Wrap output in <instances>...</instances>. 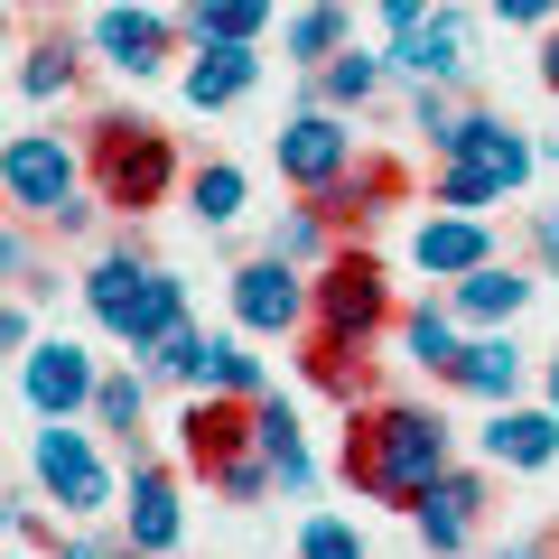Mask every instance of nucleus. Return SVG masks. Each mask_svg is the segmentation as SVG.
<instances>
[{
	"label": "nucleus",
	"instance_id": "nucleus-4",
	"mask_svg": "<svg viewBox=\"0 0 559 559\" xmlns=\"http://www.w3.org/2000/svg\"><path fill=\"white\" fill-rule=\"evenodd\" d=\"M84 178H94V197L121 224H140L178 187V140L159 121H140V112H94V131H84Z\"/></svg>",
	"mask_w": 559,
	"mask_h": 559
},
{
	"label": "nucleus",
	"instance_id": "nucleus-5",
	"mask_svg": "<svg viewBox=\"0 0 559 559\" xmlns=\"http://www.w3.org/2000/svg\"><path fill=\"white\" fill-rule=\"evenodd\" d=\"M308 289H318V318H308V345H336V355H364L373 336H392L401 308H392V271H382L373 252H355V242H336V252L308 271Z\"/></svg>",
	"mask_w": 559,
	"mask_h": 559
},
{
	"label": "nucleus",
	"instance_id": "nucleus-43",
	"mask_svg": "<svg viewBox=\"0 0 559 559\" xmlns=\"http://www.w3.org/2000/svg\"><path fill=\"white\" fill-rule=\"evenodd\" d=\"M550 411H559V355H550Z\"/></svg>",
	"mask_w": 559,
	"mask_h": 559
},
{
	"label": "nucleus",
	"instance_id": "nucleus-8",
	"mask_svg": "<svg viewBox=\"0 0 559 559\" xmlns=\"http://www.w3.org/2000/svg\"><path fill=\"white\" fill-rule=\"evenodd\" d=\"M271 159H280V178L299 187V197H326V187H336L345 168L364 159V150H355V121H345V112H326V103H299V112L271 131Z\"/></svg>",
	"mask_w": 559,
	"mask_h": 559
},
{
	"label": "nucleus",
	"instance_id": "nucleus-12",
	"mask_svg": "<svg viewBox=\"0 0 559 559\" xmlns=\"http://www.w3.org/2000/svg\"><path fill=\"white\" fill-rule=\"evenodd\" d=\"M84 47H94L103 66H112V75H159L168 66V47H178V28L159 20V10H140V0H121V10H103L94 28H84Z\"/></svg>",
	"mask_w": 559,
	"mask_h": 559
},
{
	"label": "nucleus",
	"instance_id": "nucleus-7",
	"mask_svg": "<svg viewBox=\"0 0 559 559\" xmlns=\"http://www.w3.org/2000/svg\"><path fill=\"white\" fill-rule=\"evenodd\" d=\"M0 197H10L20 224H57L84 197V150H66L57 131H10V150H0Z\"/></svg>",
	"mask_w": 559,
	"mask_h": 559
},
{
	"label": "nucleus",
	"instance_id": "nucleus-21",
	"mask_svg": "<svg viewBox=\"0 0 559 559\" xmlns=\"http://www.w3.org/2000/svg\"><path fill=\"white\" fill-rule=\"evenodd\" d=\"M261 84V47L252 38H205L197 66H187V103L197 112H224V103H242Z\"/></svg>",
	"mask_w": 559,
	"mask_h": 559
},
{
	"label": "nucleus",
	"instance_id": "nucleus-11",
	"mask_svg": "<svg viewBox=\"0 0 559 559\" xmlns=\"http://www.w3.org/2000/svg\"><path fill=\"white\" fill-rule=\"evenodd\" d=\"M94 392H103V364L75 336H47L20 355V401L38 419H94Z\"/></svg>",
	"mask_w": 559,
	"mask_h": 559
},
{
	"label": "nucleus",
	"instance_id": "nucleus-41",
	"mask_svg": "<svg viewBox=\"0 0 559 559\" xmlns=\"http://www.w3.org/2000/svg\"><path fill=\"white\" fill-rule=\"evenodd\" d=\"M540 261L559 271V205H540Z\"/></svg>",
	"mask_w": 559,
	"mask_h": 559
},
{
	"label": "nucleus",
	"instance_id": "nucleus-46",
	"mask_svg": "<svg viewBox=\"0 0 559 559\" xmlns=\"http://www.w3.org/2000/svg\"><path fill=\"white\" fill-rule=\"evenodd\" d=\"M550 159H559V140H550Z\"/></svg>",
	"mask_w": 559,
	"mask_h": 559
},
{
	"label": "nucleus",
	"instance_id": "nucleus-26",
	"mask_svg": "<svg viewBox=\"0 0 559 559\" xmlns=\"http://www.w3.org/2000/svg\"><path fill=\"white\" fill-rule=\"evenodd\" d=\"M84 75V47L75 38H28L20 47V103H66Z\"/></svg>",
	"mask_w": 559,
	"mask_h": 559
},
{
	"label": "nucleus",
	"instance_id": "nucleus-19",
	"mask_svg": "<svg viewBox=\"0 0 559 559\" xmlns=\"http://www.w3.org/2000/svg\"><path fill=\"white\" fill-rule=\"evenodd\" d=\"M448 308L466 318V336H503V326L532 308V271H513V261H485V271H466L457 289H448Z\"/></svg>",
	"mask_w": 559,
	"mask_h": 559
},
{
	"label": "nucleus",
	"instance_id": "nucleus-15",
	"mask_svg": "<svg viewBox=\"0 0 559 559\" xmlns=\"http://www.w3.org/2000/svg\"><path fill=\"white\" fill-rule=\"evenodd\" d=\"M411 261H419L429 280H448V289H457L466 271H485V261H503V252H495V224H485V215H448V205H439V215H419Z\"/></svg>",
	"mask_w": 559,
	"mask_h": 559
},
{
	"label": "nucleus",
	"instance_id": "nucleus-6",
	"mask_svg": "<svg viewBox=\"0 0 559 559\" xmlns=\"http://www.w3.org/2000/svg\"><path fill=\"white\" fill-rule=\"evenodd\" d=\"M28 476H38V495L57 503V513L94 522V513H121V476L112 457L94 448V429H75V419H47L38 448H28Z\"/></svg>",
	"mask_w": 559,
	"mask_h": 559
},
{
	"label": "nucleus",
	"instance_id": "nucleus-42",
	"mask_svg": "<svg viewBox=\"0 0 559 559\" xmlns=\"http://www.w3.org/2000/svg\"><path fill=\"white\" fill-rule=\"evenodd\" d=\"M540 84L559 94V28H540Z\"/></svg>",
	"mask_w": 559,
	"mask_h": 559
},
{
	"label": "nucleus",
	"instance_id": "nucleus-17",
	"mask_svg": "<svg viewBox=\"0 0 559 559\" xmlns=\"http://www.w3.org/2000/svg\"><path fill=\"white\" fill-rule=\"evenodd\" d=\"M485 466H513V476H540V466H559V411L550 401H503L495 419H485Z\"/></svg>",
	"mask_w": 559,
	"mask_h": 559
},
{
	"label": "nucleus",
	"instance_id": "nucleus-36",
	"mask_svg": "<svg viewBox=\"0 0 559 559\" xmlns=\"http://www.w3.org/2000/svg\"><path fill=\"white\" fill-rule=\"evenodd\" d=\"M57 559H150V550H140L131 532H66Z\"/></svg>",
	"mask_w": 559,
	"mask_h": 559
},
{
	"label": "nucleus",
	"instance_id": "nucleus-31",
	"mask_svg": "<svg viewBox=\"0 0 559 559\" xmlns=\"http://www.w3.org/2000/svg\"><path fill=\"white\" fill-rule=\"evenodd\" d=\"M429 205H448V215H495L503 187H495V178H476V168H457V159H439V178H429Z\"/></svg>",
	"mask_w": 559,
	"mask_h": 559
},
{
	"label": "nucleus",
	"instance_id": "nucleus-44",
	"mask_svg": "<svg viewBox=\"0 0 559 559\" xmlns=\"http://www.w3.org/2000/svg\"><path fill=\"white\" fill-rule=\"evenodd\" d=\"M10 559H38V550H28V540H10Z\"/></svg>",
	"mask_w": 559,
	"mask_h": 559
},
{
	"label": "nucleus",
	"instance_id": "nucleus-30",
	"mask_svg": "<svg viewBox=\"0 0 559 559\" xmlns=\"http://www.w3.org/2000/svg\"><path fill=\"white\" fill-rule=\"evenodd\" d=\"M187 215H197L205 234H224V224L242 215V168L234 159H205L197 178H187Z\"/></svg>",
	"mask_w": 559,
	"mask_h": 559
},
{
	"label": "nucleus",
	"instance_id": "nucleus-22",
	"mask_svg": "<svg viewBox=\"0 0 559 559\" xmlns=\"http://www.w3.org/2000/svg\"><path fill=\"white\" fill-rule=\"evenodd\" d=\"M252 411H261V457H271L280 495H289V503H299V495H318V457H308V429H299V411H289L280 392H261Z\"/></svg>",
	"mask_w": 559,
	"mask_h": 559
},
{
	"label": "nucleus",
	"instance_id": "nucleus-1",
	"mask_svg": "<svg viewBox=\"0 0 559 559\" xmlns=\"http://www.w3.org/2000/svg\"><path fill=\"white\" fill-rule=\"evenodd\" d=\"M84 308H94V326L112 345H131V355H150L168 373V364L197 345V318H187V280L168 271V261L140 252V224H121L112 242H103V261L84 271Z\"/></svg>",
	"mask_w": 559,
	"mask_h": 559
},
{
	"label": "nucleus",
	"instance_id": "nucleus-38",
	"mask_svg": "<svg viewBox=\"0 0 559 559\" xmlns=\"http://www.w3.org/2000/svg\"><path fill=\"white\" fill-rule=\"evenodd\" d=\"M0 345H10V355H28V345H38V318H28V299L0 308Z\"/></svg>",
	"mask_w": 559,
	"mask_h": 559
},
{
	"label": "nucleus",
	"instance_id": "nucleus-18",
	"mask_svg": "<svg viewBox=\"0 0 559 559\" xmlns=\"http://www.w3.org/2000/svg\"><path fill=\"white\" fill-rule=\"evenodd\" d=\"M168 373H178L187 392H234V401H261V392H271V373H261V355H252L242 336H197Z\"/></svg>",
	"mask_w": 559,
	"mask_h": 559
},
{
	"label": "nucleus",
	"instance_id": "nucleus-25",
	"mask_svg": "<svg viewBox=\"0 0 559 559\" xmlns=\"http://www.w3.org/2000/svg\"><path fill=\"white\" fill-rule=\"evenodd\" d=\"M392 336H401V364H419V373H439V382L457 373V355H466V318L457 308H411Z\"/></svg>",
	"mask_w": 559,
	"mask_h": 559
},
{
	"label": "nucleus",
	"instance_id": "nucleus-9",
	"mask_svg": "<svg viewBox=\"0 0 559 559\" xmlns=\"http://www.w3.org/2000/svg\"><path fill=\"white\" fill-rule=\"evenodd\" d=\"M308 318H318V289H308L299 261L252 252L234 271V326L242 336H308Z\"/></svg>",
	"mask_w": 559,
	"mask_h": 559
},
{
	"label": "nucleus",
	"instance_id": "nucleus-27",
	"mask_svg": "<svg viewBox=\"0 0 559 559\" xmlns=\"http://www.w3.org/2000/svg\"><path fill=\"white\" fill-rule=\"evenodd\" d=\"M382 75H392V57H364V47H345V57L318 66V94H308V103H326V112H364V103L382 94Z\"/></svg>",
	"mask_w": 559,
	"mask_h": 559
},
{
	"label": "nucleus",
	"instance_id": "nucleus-13",
	"mask_svg": "<svg viewBox=\"0 0 559 559\" xmlns=\"http://www.w3.org/2000/svg\"><path fill=\"white\" fill-rule=\"evenodd\" d=\"M419 550L429 559H466V540H476V522H485V476L476 466H448L429 495H419Z\"/></svg>",
	"mask_w": 559,
	"mask_h": 559
},
{
	"label": "nucleus",
	"instance_id": "nucleus-24",
	"mask_svg": "<svg viewBox=\"0 0 559 559\" xmlns=\"http://www.w3.org/2000/svg\"><path fill=\"white\" fill-rule=\"evenodd\" d=\"M345 47H355V0H308L299 20L280 28V57L308 66V75H318L326 57H345Z\"/></svg>",
	"mask_w": 559,
	"mask_h": 559
},
{
	"label": "nucleus",
	"instance_id": "nucleus-37",
	"mask_svg": "<svg viewBox=\"0 0 559 559\" xmlns=\"http://www.w3.org/2000/svg\"><path fill=\"white\" fill-rule=\"evenodd\" d=\"M503 28H559V0H495Z\"/></svg>",
	"mask_w": 559,
	"mask_h": 559
},
{
	"label": "nucleus",
	"instance_id": "nucleus-29",
	"mask_svg": "<svg viewBox=\"0 0 559 559\" xmlns=\"http://www.w3.org/2000/svg\"><path fill=\"white\" fill-rule=\"evenodd\" d=\"M271 10H280V0H187V20H178V28H187L197 47H205V38H252V47H261Z\"/></svg>",
	"mask_w": 559,
	"mask_h": 559
},
{
	"label": "nucleus",
	"instance_id": "nucleus-34",
	"mask_svg": "<svg viewBox=\"0 0 559 559\" xmlns=\"http://www.w3.org/2000/svg\"><path fill=\"white\" fill-rule=\"evenodd\" d=\"M299 559H364V532L336 522V513H308L299 522Z\"/></svg>",
	"mask_w": 559,
	"mask_h": 559
},
{
	"label": "nucleus",
	"instance_id": "nucleus-39",
	"mask_svg": "<svg viewBox=\"0 0 559 559\" xmlns=\"http://www.w3.org/2000/svg\"><path fill=\"white\" fill-rule=\"evenodd\" d=\"M373 10H382V28H392V38H401V28H419V20H429V10H439V0H373Z\"/></svg>",
	"mask_w": 559,
	"mask_h": 559
},
{
	"label": "nucleus",
	"instance_id": "nucleus-32",
	"mask_svg": "<svg viewBox=\"0 0 559 559\" xmlns=\"http://www.w3.org/2000/svg\"><path fill=\"white\" fill-rule=\"evenodd\" d=\"M140 411H150L140 373H103V392H94V429H112V439L131 448V439H140Z\"/></svg>",
	"mask_w": 559,
	"mask_h": 559
},
{
	"label": "nucleus",
	"instance_id": "nucleus-16",
	"mask_svg": "<svg viewBox=\"0 0 559 559\" xmlns=\"http://www.w3.org/2000/svg\"><path fill=\"white\" fill-rule=\"evenodd\" d=\"M121 532H131L150 559H168V550H178L187 513H178V476H168V466L131 457V485H121Z\"/></svg>",
	"mask_w": 559,
	"mask_h": 559
},
{
	"label": "nucleus",
	"instance_id": "nucleus-2",
	"mask_svg": "<svg viewBox=\"0 0 559 559\" xmlns=\"http://www.w3.org/2000/svg\"><path fill=\"white\" fill-rule=\"evenodd\" d=\"M345 485L364 503H392V513H419V495L448 476V419L429 401H355L345 411Z\"/></svg>",
	"mask_w": 559,
	"mask_h": 559
},
{
	"label": "nucleus",
	"instance_id": "nucleus-35",
	"mask_svg": "<svg viewBox=\"0 0 559 559\" xmlns=\"http://www.w3.org/2000/svg\"><path fill=\"white\" fill-rule=\"evenodd\" d=\"M0 271H10V299L47 289V271H38V242H28V224H10V234H0Z\"/></svg>",
	"mask_w": 559,
	"mask_h": 559
},
{
	"label": "nucleus",
	"instance_id": "nucleus-14",
	"mask_svg": "<svg viewBox=\"0 0 559 559\" xmlns=\"http://www.w3.org/2000/svg\"><path fill=\"white\" fill-rule=\"evenodd\" d=\"M448 159H457V168H476V178H495L503 197H513V187H532L540 150H532V140H522L503 112H466V121H457V140H448Z\"/></svg>",
	"mask_w": 559,
	"mask_h": 559
},
{
	"label": "nucleus",
	"instance_id": "nucleus-23",
	"mask_svg": "<svg viewBox=\"0 0 559 559\" xmlns=\"http://www.w3.org/2000/svg\"><path fill=\"white\" fill-rule=\"evenodd\" d=\"M448 392H466V401H485V411H503V401L522 392V345H513V326H503V336H466V355H457V373H448Z\"/></svg>",
	"mask_w": 559,
	"mask_h": 559
},
{
	"label": "nucleus",
	"instance_id": "nucleus-3",
	"mask_svg": "<svg viewBox=\"0 0 559 559\" xmlns=\"http://www.w3.org/2000/svg\"><path fill=\"white\" fill-rule=\"evenodd\" d=\"M178 457H187V476H205L224 503H271L280 495L271 457H261V411L234 401V392H197L178 411Z\"/></svg>",
	"mask_w": 559,
	"mask_h": 559
},
{
	"label": "nucleus",
	"instance_id": "nucleus-33",
	"mask_svg": "<svg viewBox=\"0 0 559 559\" xmlns=\"http://www.w3.org/2000/svg\"><path fill=\"white\" fill-rule=\"evenodd\" d=\"M457 94H448V84H411V131L419 140H429V150H439V159H448V140H457Z\"/></svg>",
	"mask_w": 559,
	"mask_h": 559
},
{
	"label": "nucleus",
	"instance_id": "nucleus-20",
	"mask_svg": "<svg viewBox=\"0 0 559 559\" xmlns=\"http://www.w3.org/2000/svg\"><path fill=\"white\" fill-rule=\"evenodd\" d=\"M401 197H411V168H401V159H355V168H345V178L318 197V215L345 234V224H382Z\"/></svg>",
	"mask_w": 559,
	"mask_h": 559
},
{
	"label": "nucleus",
	"instance_id": "nucleus-40",
	"mask_svg": "<svg viewBox=\"0 0 559 559\" xmlns=\"http://www.w3.org/2000/svg\"><path fill=\"white\" fill-rule=\"evenodd\" d=\"M485 559H550V540H540V532H522V540H503V550H485Z\"/></svg>",
	"mask_w": 559,
	"mask_h": 559
},
{
	"label": "nucleus",
	"instance_id": "nucleus-10",
	"mask_svg": "<svg viewBox=\"0 0 559 559\" xmlns=\"http://www.w3.org/2000/svg\"><path fill=\"white\" fill-rule=\"evenodd\" d=\"M392 75L401 84H448V94L476 84V10H448L439 0L419 28H401L392 38Z\"/></svg>",
	"mask_w": 559,
	"mask_h": 559
},
{
	"label": "nucleus",
	"instance_id": "nucleus-45",
	"mask_svg": "<svg viewBox=\"0 0 559 559\" xmlns=\"http://www.w3.org/2000/svg\"><path fill=\"white\" fill-rule=\"evenodd\" d=\"M20 10H47V0H20Z\"/></svg>",
	"mask_w": 559,
	"mask_h": 559
},
{
	"label": "nucleus",
	"instance_id": "nucleus-28",
	"mask_svg": "<svg viewBox=\"0 0 559 559\" xmlns=\"http://www.w3.org/2000/svg\"><path fill=\"white\" fill-rule=\"evenodd\" d=\"M261 252H280V261H299V271H318L326 252H336V224L318 215V197H299V205H280V224H271V242Z\"/></svg>",
	"mask_w": 559,
	"mask_h": 559
}]
</instances>
